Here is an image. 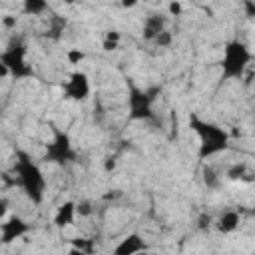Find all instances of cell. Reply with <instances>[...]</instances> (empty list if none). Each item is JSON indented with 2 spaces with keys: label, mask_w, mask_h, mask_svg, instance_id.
<instances>
[{
  "label": "cell",
  "mask_w": 255,
  "mask_h": 255,
  "mask_svg": "<svg viewBox=\"0 0 255 255\" xmlns=\"http://www.w3.org/2000/svg\"><path fill=\"white\" fill-rule=\"evenodd\" d=\"M189 128L199 139L197 157L201 161H205V159H209L213 155H219V153L229 149L231 137H229L227 129H223L221 126H217L213 122H205V120H201L199 116L193 114V116H189Z\"/></svg>",
  "instance_id": "6da1fadb"
},
{
  "label": "cell",
  "mask_w": 255,
  "mask_h": 255,
  "mask_svg": "<svg viewBox=\"0 0 255 255\" xmlns=\"http://www.w3.org/2000/svg\"><path fill=\"white\" fill-rule=\"evenodd\" d=\"M14 173L18 185L24 189V193L30 197L32 203H42L44 191H46V177L42 169L30 159L28 153L16 151V163H14Z\"/></svg>",
  "instance_id": "7a4b0ae2"
},
{
  "label": "cell",
  "mask_w": 255,
  "mask_h": 255,
  "mask_svg": "<svg viewBox=\"0 0 255 255\" xmlns=\"http://www.w3.org/2000/svg\"><path fill=\"white\" fill-rule=\"evenodd\" d=\"M253 60L249 46L241 40H229L223 46L221 66V80H241Z\"/></svg>",
  "instance_id": "3957f363"
},
{
  "label": "cell",
  "mask_w": 255,
  "mask_h": 255,
  "mask_svg": "<svg viewBox=\"0 0 255 255\" xmlns=\"http://www.w3.org/2000/svg\"><path fill=\"white\" fill-rule=\"evenodd\" d=\"M161 88L151 86V88H137L135 84H129L128 90V116L129 120L135 122H143V120H151L153 118V102L159 96Z\"/></svg>",
  "instance_id": "277c9868"
},
{
  "label": "cell",
  "mask_w": 255,
  "mask_h": 255,
  "mask_svg": "<svg viewBox=\"0 0 255 255\" xmlns=\"http://www.w3.org/2000/svg\"><path fill=\"white\" fill-rule=\"evenodd\" d=\"M0 64H4L10 70V76H14L16 80H26V78H34V68L26 58V44L16 40L12 42L6 50H2L0 54Z\"/></svg>",
  "instance_id": "5b68a950"
},
{
  "label": "cell",
  "mask_w": 255,
  "mask_h": 255,
  "mask_svg": "<svg viewBox=\"0 0 255 255\" xmlns=\"http://www.w3.org/2000/svg\"><path fill=\"white\" fill-rule=\"evenodd\" d=\"M78 153L72 145V139L66 131L62 129H54V137L50 143H46V155L44 159L50 163H58V165H66L70 161H76Z\"/></svg>",
  "instance_id": "8992f818"
},
{
  "label": "cell",
  "mask_w": 255,
  "mask_h": 255,
  "mask_svg": "<svg viewBox=\"0 0 255 255\" xmlns=\"http://www.w3.org/2000/svg\"><path fill=\"white\" fill-rule=\"evenodd\" d=\"M64 98L66 100H74V102H86L90 98V92H92V84H90V78L86 72L82 70H76L70 74L68 82L64 84Z\"/></svg>",
  "instance_id": "52a82bcc"
},
{
  "label": "cell",
  "mask_w": 255,
  "mask_h": 255,
  "mask_svg": "<svg viewBox=\"0 0 255 255\" xmlns=\"http://www.w3.org/2000/svg\"><path fill=\"white\" fill-rule=\"evenodd\" d=\"M30 231V223H26L22 217L12 215L10 219H4L0 225V239L2 243H12L14 239H20L22 235H26Z\"/></svg>",
  "instance_id": "ba28073f"
},
{
  "label": "cell",
  "mask_w": 255,
  "mask_h": 255,
  "mask_svg": "<svg viewBox=\"0 0 255 255\" xmlns=\"http://www.w3.org/2000/svg\"><path fill=\"white\" fill-rule=\"evenodd\" d=\"M145 249H147V245H145L143 237L139 233H129L114 247V255H133V253H141Z\"/></svg>",
  "instance_id": "9c48e42d"
},
{
  "label": "cell",
  "mask_w": 255,
  "mask_h": 255,
  "mask_svg": "<svg viewBox=\"0 0 255 255\" xmlns=\"http://www.w3.org/2000/svg\"><path fill=\"white\" fill-rule=\"evenodd\" d=\"M76 215H78L76 201H64V203L58 207L56 215H54V225L60 227V229H64V227H68V225H74Z\"/></svg>",
  "instance_id": "30bf717a"
},
{
  "label": "cell",
  "mask_w": 255,
  "mask_h": 255,
  "mask_svg": "<svg viewBox=\"0 0 255 255\" xmlns=\"http://www.w3.org/2000/svg\"><path fill=\"white\" fill-rule=\"evenodd\" d=\"M161 30H165V18H163L161 14H151V16H147L145 22H143V32H141V36H143V40L153 42L155 36H157Z\"/></svg>",
  "instance_id": "8fae6325"
},
{
  "label": "cell",
  "mask_w": 255,
  "mask_h": 255,
  "mask_svg": "<svg viewBox=\"0 0 255 255\" xmlns=\"http://www.w3.org/2000/svg\"><path fill=\"white\" fill-rule=\"evenodd\" d=\"M239 221H241L239 213H237L235 209H227V211H223V213L219 215V219H217V229H219L221 233H233V231L239 227Z\"/></svg>",
  "instance_id": "7c38bea8"
},
{
  "label": "cell",
  "mask_w": 255,
  "mask_h": 255,
  "mask_svg": "<svg viewBox=\"0 0 255 255\" xmlns=\"http://www.w3.org/2000/svg\"><path fill=\"white\" fill-rule=\"evenodd\" d=\"M22 10L28 16H40L48 10V0H22Z\"/></svg>",
  "instance_id": "4fadbf2b"
},
{
  "label": "cell",
  "mask_w": 255,
  "mask_h": 255,
  "mask_svg": "<svg viewBox=\"0 0 255 255\" xmlns=\"http://www.w3.org/2000/svg\"><path fill=\"white\" fill-rule=\"evenodd\" d=\"M72 253H94V241L92 239H74V247H72Z\"/></svg>",
  "instance_id": "5bb4252c"
},
{
  "label": "cell",
  "mask_w": 255,
  "mask_h": 255,
  "mask_svg": "<svg viewBox=\"0 0 255 255\" xmlns=\"http://www.w3.org/2000/svg\"><path fill=\"white\" fill-rule=\"evenodd\" d=\"M66 60H68V64H80V62H84L86 60V52L84 50H80V48H68L66 50Z\"/></svg>",
  "instance_id": "9a60e30c"
},
{
  "label": "cell",
  "mask_w": 255,
  "mask_h": 255,
  "mask_svg": "<svg viewBox=\"0 0 255 255\" xmlns=\"http://www.w3.org/2000/svg\"><path fill=\"white\" fill-rule=\"evenodd\" d=\"M203 181H205L207 187H217V185H219V175L215 173L213 167L207 165V167L203 169Z\"/></svg>",
  "instance_id": "2e32d148"
},
{
  "label": "cell",
  "mask_w": 255,
  "mask_h": 255,
  "mask_svg": "<svg viewBox=\"0 0 255 255\" xmlns=\"http://www.w3.org/2000/svg\"><path fill=\"white\" fill-rule=\"evenodd\" d=\"M159 48H169L171 46V42H173V34L169 32V30H161L157 36H155V40H153Z\"/></svg>",
  "instance_id": "e0dca14e"
},
{
  "label": "cell",
  "mask_w": 255,
  "mask_h": 255,
  "mask_svg": "<svg viewBox=\"0 0 255 255\" xmlns=\"http://www.w3.org/2000/svg\"><path fill=\"white\" fill-rule=\"evenodd\" d=\"M245 173H247L245 163H235V165H231V167L227 169V177H229V179H243Z\"/></svg>",
  "instance_id": "ac0fdd59"
},
{
  "label": "cell",
  "mask_w": 255,
  "mask_h": 255,
  "mask_svg": "<svg viewBox=\"0 0 255 255\" xmlns=\"http://www.w3.org/2000/svg\"><path fill=\"white\" fill-rule=\"evenodd\" d=\"M64 26H66V20L54 18V20H52V28H50L48 36H50V38H54V40H58V38H60V32H64Z\"/></svg>",
  "instance_id": "d6986e66"
},
{
  "label": "cell",
  "mask_w": 255,
  "mask_h": 255,
  "mask_svg": "<svg viewBox=\"0 0 255 255\" xmlns=\"http://www.w3.org/2000/svg\"><path fill=\"white\" fill-rule=\"evenodd\" d=\"M76 209H78V215L80 217H90L92 213H94V207H92V203L90 201H76Z\"/></svg>",
  "instance_id": "ffe728a7"
},
{
  "label": "cell",
  "mask_w": 255,
  "mask_h": 255,
  "mask_svg": "<svg viewBox=\"0 0 255 255\" xmlns=\"http://www.w3.org/2000/svg\"><path fill=\"white\" fill-rule=\"evenodd\" d=\"M167 12H169V16H181V14H183L181 2H179V0H171V2L167 4Z\"/></svg>",
  "instance_id": "44dd1931"
},
{
  "label": "cell",
  "mask_w": 255,
  "mask_h": 255,
  "mask_svg": "<svg viewBox=\"0 0 255 255\" xmlns=\"http://www.w3.org/2000/svg\"><path fill=\"white\" fill-rule=\"evenodd\" d=\"M243 12L249 20H255V0H243Z\"/></svg>",
  "instance_id": "7402d4cb"
},
{
  "label": "cell",
  "mask_w": 255,
  "mask_h": 255,
  "mask_svg": "<svg viewBox=\"0 0 255 255\" xmlns=\"http://www.w3.org/2000/svg\"><path fill=\"white\" fill-rule=\"evenodd\" d=\"M197 227H199L201 231L209 229V227H211V215H207V213H201V215H199V219H197Z\"/></svg>",
  "instance_id": "603a6c76"
},
{
  "label": "cell",
  "mask_w": 255,
  "mask_h": 255,
  "mask_svg": "<svg viewBox=\"0 0 255 255\" xmlns=\"http://www.w3.org/2000/svg\"><path fill=\"white\" fill-rule=\"evenodd\" d=\"M104 40H112V42H120V40H122V34H120L118 30H108V32H106V36H104Z\"/></svg>",
  "instance_id": "cb8c5ba5"
},
{
  "label": "cell",
  "mask_w": 255,
  "mask_h": 255,
  "mask_svg": "<svg viewBox=\"0 0 255 255\" xmlns=\"http://www.w3.org/2000/svg\"><path fill=\"white\" fill-rule=\"evenodd\" d=\"M102 48H104L106 52H114V50H118V48H120V42H112V40H104V42H102Z\"/></svg>",
  "instance_id": "d4e9b609"
},
{
  "label": "cell",
  "mask_w": 255,
  "mask_h": 255,
  "mask_svg": "<svg viewBox=\"0 0 255 255\" xmlns=\"http://www.w3.org/2000/svg\"><path fill=\"white\" fill-rule=\"evenodd\" d=\"M2 26L4 28H14L16 26V16H4L2 18Z\"/></svg>",
  "instance_id": "484cf974"
},
{
  "label": "cell",
  "mask_w": 255,
  "mask_h": 255,
  "mask_svg": "<svg viewBox=\"0 0 255 255\" xmlns=\"http://www.w3.org/2000/svg\"><path fill=\"white\" fill-rule=\"evenodd\" d=\"M104 169H106V171H114V169H116V157H106Z\"/></svg>",
  "instance_id": "4316f807"
},
{
  "label": "cell",
  "mask_w": 255,
  "mask_h": 255,
  "mask_svg": "<svg viewBox=\"0 0 255 255\" xmlns=\"http://www.w3.org/2000/svg\"><path fill=\"white\" fill-rule=\"evenodd\" d=\"M139 0H120V4H122V8H133L135 4H137Z\"/></svg>",
  "instance_id": "83f0119b"
},
{
  "label": "cell",
  "mask_w": 255,
  "mask_h": 255,
  "mask_svg": "<svg viewBox=\"0 0 255 255\" xmlns=\"http://www.w3.org/2000/svg\"><path fill=\"white\" fill-rule=\"evenodd\" d=\"M64 2H66V4H74L76 0H64Z\"/></svg>",
  "instance_id": "f1b7e54d"
}]
</instances>
